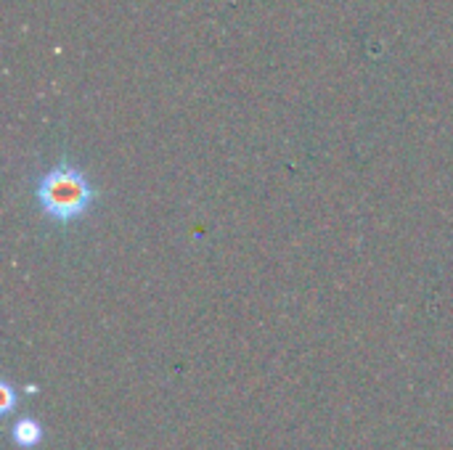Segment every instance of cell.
Listing matches in <instances>:
<instances>
[{
    "instance_id": "cell-1",
    "label": "cell",
    "mask_w": 453,
    "mask_h": 450,
    "mask_svg": "<svg viewBox=\"0 0 453 450\" xmlns=\"http://www.w3.org/2000/svg\"><path fill=\"white\" fill-rule=\"evenodd\" d=\"M35 202L45 220L72 225L82 220L98 202L90 175L72 159H58L35 180Z\"/></svg>"
},
{
    "instance_id": "cell-2",
    "label": "cell",
    "mask_w": 453,
    "mask_h": 450,
    "mask_svg": "<svg viewBox=\"0 0 453 450\" xmlns=\"http://www.w3.org/2000/svg\"><path fill=\"white\" fill-rule=\"evenodd\" d=\"M45 440V430L35 416H19L11 427V443L19 450H35L40 448V443Z\"/></svg>"
},
{
    "instance_id": "cell-3",
    "label": "cell",
    "mask_w": 453,
    "mask_h": 450,
    "mask_svg": "<svg viewBox=\"0 0 453 450\" xmlns=\"http://www.w3.org/2000/svg\"><path fill=\"white\" fill-rule=\"evenodd\" d=\"M0 390H3V416H11V411L16 408V395H13V387H11L8 382H3V385H0Z\"/></svg>"
}]
</instances>
